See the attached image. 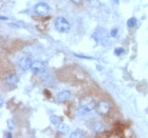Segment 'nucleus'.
Wrapping results in <instances>:
<instances>
[{"label": "nucleus", "mask_w": 148, "mask_h": 138, "mask_svg": "<svg viewBox=\"0 0 148 138\" xmlns=\"http://www.w3.org/2000/svg\"><path fill=\"white\" fill-rule=\"evenodd\" d=\"M79 107H80V110L87 113V112H90L93 109H95L96 104L95 101H94V99L91 98V97H84L79 102Z\"/></svg>", "instance_id": "nucleus-1"}, {"label": "nucleus", "mask_w": 148, "mask_h": 138, "mask_svg": "<svg viewBox=\"0 0 148 138\" xmlns=\"http://www.w3.org/2000/svg\"><path fill=\"white\" fill-rule=\"evenodd\" d=\"M55 29L59 33H68L70 30V24L68 20L64 17H58L55 20Z\"/></svg>", "instance_id": "nucleus-2"}, {"label": "nucleus", "mask_w": 148, "mask_h": 138, "mask_svg": "<svg viewBox=\"0 0 148 138\" xmlns=\"http://www.w3.org/2000/svg\"><path fill=\"white\" fill-rule=\"evenodd\" d=\"M96 112L99 114V115H102V116H105L107 114L109 113V111L111 109V105L108 101H105V100H102V101H99V103L96 104Z\"/></svg>", "instance_id": "nucleus-3"}, {"label": "nucleus", "mask_w": 148, "mask_h": 138, "mask_svg": "<svg viewBox=\"0 0 148 138\" xmlns=\"http://www.w3.org/2000/svg\"><path fill=\"white\" fill-rule=\"evenodd\" d=\"M35 13H36L37 15L39 16H46L50 11V7L49 5L45 2H40V3H37L36 5H35Z\"/></svg>", "instance_id": "nucleus-4"}, {"label": "nucleus", "mask_w": 148, "mask_h": 138, "mask_svg": "<svg viewBox=\"0 0 148 138\" xmlns=\"http://www.w3.org/2000/svg\"><path fill=\"white\" fill-rule=\"evenodd\" d=\"M31 69L35 74H40V73H43V72H45V70H46V65H45V63H43L42 61L37 60V61L33 62Z\"/></svg>", "instance_id": "nucleus-5"}, {"label": "nucleus", "mask_w": 148, "mask_h": 138, "mask_svg": "<svg viewBox=\"0 0 148 138\" xmlns=\"http://www.w3.org/2000/svg\"><path fill=\"white\" fill-rule=\"evenodd\" d=\"M32 65H33V62L30 58L28 57H23V58L20 59V61H19V67L20 69L23 71H28L32 68Z\"/></svg>", "instance_id": "nucleus-6"}, {"label": "nucleus", "mask_w": 148, "mask_h": 138, "mask_svg": "<svg viewBox=\"0 0 148 138\" xmlns=\"http://www.w3.org/2000/svg\"><path fill=\"white\" fill-rule=\"evenodd\" d=\"M18 82H19V78L15 74H11V75H9V76L5 78V83L8 86H11V88L16 86L18 84Z\"/></svg>", "instance_id": "nucleus-7"}, {"label": "nucleus", "mask_w": 148, "mask_h": 138, "mask_svg": "<svg viewBox=\"0 0 148 138\" xmlns=\"http://www.w3.org/2000/svg\"><path fill=\"white\" fill-rule=\"evenodd\" d=\"M70 95H71V94H70L69 91H62V92L59 93L58 96H57V100H58V102H65L70 98Z\"/></svg>", "instance_id": "nucleus-8"}, {"label": "nucleus", "mask_w": 148, "mask_h": 138, "mask_svg": "<svg viewBox=\"0 0 148 138\" xmlns=\"http://www.w3.org/2000/svg\"><path fill=\"white\" fill-rule=\"evenodd\" d=\"M105 126L103 124L102 122H95L94 123V126H93V131L96 133V134H99V133H104L105 132Z\"/></svg>", "instance_id": "nucleus-9"}, {"label": "nucleus", "mask_w": 148, "mask_h": 138, "mask_svg": "<svg viewBox=\"0 0 148 138\" xmlns=\"http://www.w3.org/2000/svg\"><path fill=\"white\" fill-rule=\"evenodd\" d=\"M57 129H58V131L62 133V134H67V133L69 132V126H66V123L60 122L58 126H57Z\"/></svg>", "instance_id": "nucleus-10"}, {"label": "nucleus", "mask_w": 148, "mask_h": 138, "mask_svg": "<svg viewBox=\"0 0 148 138\" xmlns=\"http://www.w3.org/2000/svg\"><path fill=\"white\" fill-rule=\"evenodd\" d=\"M136 24V19L134 18V17L128 19V21H127V25H128V28H133Z\"/></svg>", "instance_id": "nucleus-11"}, {"label": "nucleus", "mask_w": 148, "mask_h": 138, "mask_svg": "<svg viewBox=\"0 0 148 138\" xmlns=\"http://www.w3.org/2000/svg\"><path fill=\"white\" fill-rule=\"evenodd\" d=\"M71 138H83L84 137V134L80 131H75L74 133H72L71 135H70Z\"/></svg>", "instance_id": "nucleus-12"}, {"label": "nucleus", "mask_w": 148, "mask_h": 138, "mask_svg": "<svg viewBox=\"0 0 148 138\" xmlns=\"http://www.w3.org/2000/svg\"><path fill=\"white\" fill-rule=\"evenodd\" d=\"M51 121H52L53 124H55V126H58L59 123L62 122V119L57 116H52L51 117Z\"/></svg>", "instance_id": "nucleus-13"}, {"label": "nucleus", "mask_w": 148, "mask_h": 138, "mask_svg": "<svg viewBox=\"0 0 148 138\" xmlns=\"http://www.w3.org/2000/svg\"><path fill=\"white\" fill-rule=\"evenodd\" d=\"M124 53V49H122V48H116V49L114 50V54L116 56H120L122 55Z\"/></svg>", "instance_id": "nucleus-14"}, {"label": "nucleus", "mask_w": 148, "mask_h": 138, "mask_svg": "<svg viewBox=\"0 0 148 138\" xmlns=\"http://www.w3.org/2000/svg\"><path fill=\"white\" fill-rule=\"evenodd\" d=\"M6 122H8V126H9V129L12 130L13 128H14V124H13V120L12 119H9Z\"/></svg>", "instance_id": "nucleus-15"}, {"label": "nucleus", "mask_w": 148, "mask_h": 138, "mask_svg": "<svg viewBox=\"0 0 148 138\" xmlns=\"http://www.w3.org/2000/svg\"><path fill=\"white\" fill-rule=\"evenodd\" d=\"M116 35H117V30H116V29H113V30H112V32H111V36L115 37Z\"/></svg>", "instance_id": "nucleus-16"}, {"label": "nucleus", "mask_w": 148, "mask_h": 138, "mask_svg": "<svg viewBox=\"0 0 148 138\" xmlns=\"http://www.w3.org/2000/svg\"><path fill=\"white\" fill-rule=\"evenodd\" d=\"M71 1H73L75 4H80V3L83 2V0H71Z\"/></svg>", "instance_id": "nucleus-17"}, {"label": "nucleus", "mask_w": 148, "mask_h": 138, "mask_svg": "<svg viewBox=\"0 0 148 138\" xmlns=\"http://www.w3.org/2000/svg\"><path fill=\"white\" fill-rule=\"evenodd\" d=\"M5 136H6V137H12V135H11V134H9V133H8V134H5Z\"/></svg>", "instance_id": "nucleus-18"}, {"label": "nucleus", "mask_w": 148, "mask_h": 138, "mask_svg": "<svg viewBox=\"0 0 148 138\" xmlns=\"http://www.w3.org/2000/svg\"><path fill=\"white\" fill-rule=\"evenodd\" d=\"M1 20H8V18L6 17H1Z\"/></svg>", "instance_id": "nucleus-19"}, {"label": "nucleus", "mask_w": 148, "mask_h": 138, "mask_svg": "<svg viewBox=\"0 0 148 138\" xmlns=\"http://www.w3.org/2000/svg\"><path fill=\"white\" fill-rule=\"evenodd\" d=\"M113 1H114L115 3H119V2H120V0H113Z\"/></svg>", "instance_id": "nucleus-20"}]
</instances>
